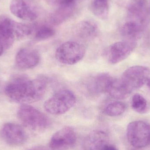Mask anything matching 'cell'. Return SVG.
<instances>
[{
  "mask_svg": "<svg viewBox=\"0 0 150 150\" xmlns=\"http://www.w3.org/2000/svg\"><path fill=\"white\" fill-rule=\"evenodd\" d=\"M55 33V31L52 28L48 26H43L37 30L34 38L38 41L46 40L53 37Z\"/></svg>",
  "mask_w": 150,
  "mask_h": 150,
  "instance_id": "obj_21",
  "label": "cell"
},
{
  "mask_svg": "<svg viewBox=\"0 0 150 150\" xmlns=\"http://www.w3.org/2000/svg\"><path fill=\"white\" fill-rule=\"evenodd\" d=\"M76 97L69 90L58 91L44 103L45 110L52 115H60L66 113L76 103Z\"/></svg>",
  "mask_w": 150,
  "mask_h": 150,
  "instance_id": "obj_4",
  "label": "cell"
},
{
  "mask_svg": "<svg viewBox=\"0 0 150 150\" xmlns=\"http://www.w3.org/2000/svg\"><path fill=\"white\" fill-rule=\"evenodd\" d=\"M29 150H43L40 149H30Z\"/></svg>",
  "mask_w": 150,
  "mask_h": 150,
  "instance_id": "obj_28",
  "label": "cell"
},
{
  "mask_svg": "<svg viewBox=\"0 0 150 150\" xmlns=\"http://www.w3.org/2000/svg\"><path fill=\"white\" fill-rule=\"evenodd\" d=\"M10 10L14 16L25 21H34L38 16V11L28 0H12Z\"/></svg>",
  "mask_w": 150,
  "mask_h": 150,
  "instance_id": "obj_10",
  "label": "cell"
},
{
  "mask_svg": "<svg viewBox=\"0 0 150 150\" xmlns=\"http://www.w3.org/2000/svg\"><path fill=\"white\" fill-rule=\"evenodd\" d=\"M76 1V0H62V1L60 4H68V5L75 4Z\"/></svg>",
  "mask_w": 150,
  "mask_h": 150,
  "instance_id": "obj_24",
  "label": "cell"
},
{
  "mask_svg": "<svg viewBox=\"0 0 150 150\" xmlns=\"http://www.w3.org/2000/svg\"><path fill=\"white\" fill-rule=\"evenodd\" d=\"M98 31L97 24L91 20H83L77 23L73 29L75 35L83 39H89L95 36Z\"/></svg>",
  "mask_w": 150,
  "mask_h": 150,
  "instance_id": "obj_15",
  "label": "cell"
},
{
  "mask_svg": "<svg viewBox=\"0 0 150 150\" xmlns=\"http://www.w3.org/2000/svg\"><path fill=\"white\" fill-rule=\"evenodd\" d=\"M76 142L74 130L70 127H64L54 134L49 146L52 150H68L74 146Z\"/></svg>",
  "mask_w": 150,
  "mask_h": 150,
  "instance_id": "obj_8",
  "label": "cell"
},
{
  "mask_svg": "<svg viewBox=\"0 0 150 150\" xmlns=\"http://www.w3.org/2000/svg\"><path fill=\"white\" fill-rule=\"evenodd\" d=\"M126 105L120 101H115L108 104L105 109L106 115L111 117L119 116L126 111Z\"/></svg>",
  "mask_w": 150,
  "mask_h": 150,
  "instance_id": "obj_20",
  "label": "cell"
},
{
  "mask_svg": "<svg viewBox=\"0 0 150 150\" xmlns=\"http://www.w3.org/2000/svg\"><path fill=\"white\" fill-rule=\"evenodd\" d=\"M85 54L84 47L81 44L72 41L63 43L55 52L56 59L67 65L76 64L83 59Z\"/></svg>",
  "mask_w": 150,
  "mask_h": 150,
  "instance_id": "obj_7",
  "label": "cell"
},
{
  "mask_svg": "<svg viewBox=\"0 0 150 150\" xmlns=\"http://www.w3.org/2000/svg\"><path fill=\"white\" fill-rule=\"evenodd\" d=\"M2 135L4 141L12 146L23 144L27 139V135L22 127L13 123H7L3 127Z\"/></svg>",
  "mask_w": 150,
  "mask_h": 150,
  "instance_id": "obj_11",
  "label": "cell"
},
{
  "mask_svg": "<svg viewBox=\"0 0 150 150\" xmlns=\"http://www.w3.org/2000/svg\"><path fill=\"white\" fill-rule=\"evenodd\" d=\"M40 56L38 52L33 48L24 47L20 49L16 57L17 66L23 69L35 67L39 63Z\"/></svg>",
  "mask_w": 150,
  "mask_h": 150,
  "instance_id": "obj_12",
  "label": "cell"
},
{
  "mask_svg": "<svg viewBox=\"0 0 150 150\" xmlns=\"http://www.w3.org/2000/svg\"><path fill=\"white\" fill-rule=\"evenodd\" d=\"M133 1V3L138 5L145 6L147 5V0H132Z\"/></svg>",
  "mask_w": 150,
  "mask_h": 150,
  "instance_id": "obj_23",
  "label": "cell"
},
{
  "mask_svg": "<svg viewBox=\"0 0 150 150\" xmlns=\"http://www.w3.org/2000/svg\"><path fill=\"white\" fill-rule=\"evenodd\" d=\"M93 14L100 19L104 20L108 17L109 5L108 0H94L91 4Z\"/></svg>",
  "mask_w": 150,
  "mask_h": 150,
  "instance_id": "obj_18",
  "label": "cell"
},
{
  "mask_svg": "<svg viewBox=\"0 0 150 150\" xmlns=\"http://www.w3.org/2000/svg\"><path fill=\"white\" fill-rule=\"evenodd\" d=\"M52 3L54 4H59L61 3L62 1V0H49Z\"/></svg>",
  "mask_w": 150,
  "mask_h": 150,
  "instance_id": "obj_25",
  "label": "cell"
},
{
  "mask_svg": "<svg viewBox=\"0 0 150 150\" xmlns=\"http://www.w3.org/2000/svg\"><path fill=\"white\" fill-rule=\"evenodd\" d=\"M4 49V47L2 45L1 42H0V56L2 54Z\"/></svg>",
  "mask_w": 150,
  "mask_h": 150,
  "instance_id": "obj_26",
  "label": "cell"
},
{
  "mask_svg": "<svg viewBox=\"0 0 150 150\" xmlns=\"http://www.w3.org/2000/svg\"><path fill=\"white\" fill-rule=\"evenodd\" d=\"M57 10L54 11L50 16V22L54 25L61 24L67 21L74 13L75 4H61Z\"/></svg>",
  "mask_w": 150,
  "mask_h": 150,
  "instance_id": "obj_17",
  "label": "cell"
},
{
  "mask_svg": "<svg viewBox=\"0 0 150 150\" xmlns=\"http://www.w3.org/2000/svg\"><path fill=\"white\" fill-rule=\"evenodd\" d=\"M146 27L133 20H129L126 22L121 29V33L127 40L136 41L142 36Z\"/></svg>",
  "mask_w": 150,
  "mask_h": 150,
  "instance_id": "obj_16",
  "label": "cell"
},
{
  "mask_svg": "<svg viewBox=\"0 0 150 150\" xmlns=\"http://www.w3.org/2000/svg\"><path fill=\"white\" fill-rule=\"evenodd\" d=\"M150 78V70L146 67L135 66L125 70L120 78V83L130 94L134 90L142 86Z\"/></svg>",
  "mask_w": 150,
  "mask_h": 150,
  "instance_id": "obj_5",
  "label": "cell"
},
{
  "mask_svg": "<svg viewBox=\"0 0 150 150\" xmlns=\"http://www.w3.org/2000/svg\"><path fill=\"white\" fill-rule=\"evenodd\" d=\"M18 116L24 125L35 131L46 129L51 124L50 119L46 115L27 104L20 106Z\"/></svg>",
  "mask_w": 150,
  "mask_h": 150,
  "instance_id": "obj_3",
  "label": "cell"
},
{
  "mask_svg": "<svg viewBox=\"0 0 150 150\" xmlns=\"http://www.w3.org/2000/svg\"><path fill=\"white\" fill-rule=\"evenodd\" d=\"M146 83H147V86H148V88H149V89L150 90V78L148 79V80H147V82H146Z\"/></svg>",
  "mask_w": 150,
  "mask_h": 150,
  "instance_id": "obj_27",
  "label": "cell"
},
{
  "mask_svg": "<svg viewBox=\"0 0 150 150\" xmlns=\"http://www.w3.org/2000/svg\"><path fill=\"white\" fill-rule=\"evenodd\" d=\"M132 108L137 112L144 114L148 110V104L145 98L139 93L134 95L131 101Z\"/></svg>",
  "mask_w": 150,
  "mask_h": 150,
  "instance_id": "obj_19",
  "label": "cell"
},
{
  "mask_svg": "<svg viewBox=\"0 0 150 150\" xmlns=\"http://www.w3.org/2000/svg\"><path fill=\"white\" fill-rule=\"evenodd\" d=\"M108 143V137L106 133L101 130H94L86 136L83 141L86 150H100Z\"/></svg>",
  "mask_w": 150,
  "mask_h": 150,
  "instance_id": "obj_14",
  "label": "cell"
},
{
  "mask_svg": "<svg viewBox=\"0 0 150 150\" xmlns=\"http://www.w3.org/2000/svg\"><path fill=\"white\" fill-rule=\"evenodd\" d=\"M30 26L18 23L4 15L0 16V42L4 49L9 48L16 40L24 38L30 35Z\"/></svg>",
  "mask_w": 150,
  "mask_h": 150,
  "instance_id": "obj_2",
  "label": "cell"
},
{
  "mask_svg": "<svg viewBox=\"0 0 150 150\" xmlns=\"http://www.w3.org/2000/svg\"><path fill=\"white\" fill-rule=\"evenodd\" d=\"M48 79L40 76L31 80L25 76H19L10 80L5 88L7 96L18 103H33L40 100L45 95Z\"/></svg>",
  "mask_w": 150,
  "mask_h": 150,
  "instance_id": "obj_1",
  "label": "cell"
},
{
  "mask_svg": "<svg viewBox=\"0 0 150 150\" xmlns=\"http://www.w3.org/2000/svg\"><path fill=\"white\" fill-rule=\"evenodd\" d=\"M100 150H119L115 146L110 144L107 143L105 144Z\"/></svg>",
  "mask_w": 150,
  "mask_h": 150,
  "instance_id": "obj_22",
  "label": "cell"
},
{
  "mask_svg": "<svg viewBox=\"0 0 150 150\" xmlns=\"http://www.w3.org/2000/svg\"><path fill=\"white\" fill-rule=\"evenodd\" d=\"M136 47L135 41L127 40L114 43L108 49V62L111 64L121 62L129 56Z\"/></svg>",
  "mask_w": 150,
  "mask_h": 150,
  "instance_id": "obj_9",
  "label": "cell"
},
{
  "mask_svg": "<svg viewBox=\"0 0 150 150\" xmlns=\"http://www.w3.org/2000/svg\"><path fill=\"white\" fill-rule=\"evenodd\" d=\"M127 136L130 145L137 149L150 144V125L143 121L130 122L127 127Z\"/></svg>",
  "mask_w": 150,
  "mask_h": 150,
  "instance_id": "obj_6",
  "label": "cell"
},
{
  "mask_svg": "<svg viewBox=\"0 0 150 150\" xmlns=\"http://www.w3.org/2000/svg\"><path fill=\"white\" fill-rule=\"evenodd\" d=\"M114 78L107 73H102L91 78L87 85V90L92 95H98L107 93Z\"/></svg>",
  "mask_w": 150,
  "mask_h": 150,
  "instance_id": "obj_13",
  "label": "cell"
}]
</instances>
